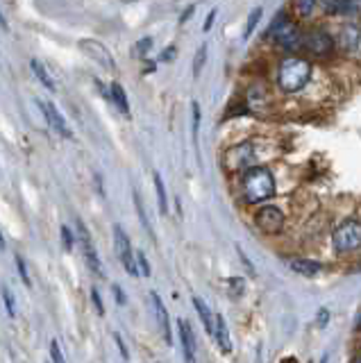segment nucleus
Segmentation results:
<instances>
[{
	"label": "nucleus",
	"mask_w": 361,
	"mask_h": 363,
	"mask_svg": "<svg viewBox=\"0 0 361 363\" xmlns=\"http://www.w3.org/2000/svg\"><path fill=\"white\" fill-rule=\"evenodd\" d=\"M275 193V177L264 166H252L243 172V195L250 205L264 202Z\"/></svg>",
	"instance_id": "obj_1"
},
{
	"label": "nucleus",
	"mask_w": 361,
	"mask_h": 363,
	"mask_svg": "<svg viewBox=\"0 0 361 363\" xmlns=\"http://www.w3.org/2000/svg\"><path fill=\"white\" fill-rule=\"evenodd\" d=\"M309 77H311V64L307 59L288 57L279 64L277 82L284 94H295V91H300L307 82H309Z\"/></svg>",
	"instance_id": "obj_2"
},
{
	"label": "nucleus",
	"mask_w": 361,
	"mask_h": 363,
	"mask_svg": "<svg viewBox=\"0 0 361 363\" xmlns=\"http://www.w3.org/2000/svg\"><path fill=\"white\" fill-rule=\"evenodd\" d=\"M268 36H273V39L279 43V45H284V48H300L302 45V34L297 32V27L288 21V16L284 12H279L275 16V21L273 25H270V30H268Z\"/></svg>",
	"instance_id": "obj_3"
},
{
	"label": "nucleus",
	"mask_w": 361,
	"mask_h": 363,
	"mask_svg": "<svg viewBox=\"0 0 361 363\" xmlns=\"http://www.w3.org/2000/svg\"><path fill=\"white\" fill-rule=\"evenodd\" d=\"M332 243L339 252H352L361 248V223L359 221L341 223L332 234Z\"/></svg>",
	"instance_id": "obj_4"
},
{
	"label": "nucleus",
	"mask_w": 361,
	"mask_h": 363,
	"mask_svg": "<svg viewBox=\"0 0 361 363\" xmlns=\"http://www.w3.org/2000/svg\"><path fill=\"white\" fill-rule=\"evenodd\" d=\"M114 245H116V254H119V259H121V263L125 266V270H128L132 277H137V275H139L137 254L132 252L130 239L125 236V232L121 230L119 225H114Z\"/></svg>",
	"instance_id": "obj_5"
},
{
	"label": "nucleus",
	"mask_w": 361,
	"mask_h": 363,
	"mask_svg": "<svg viewBox=\"0 0 361 363\" xmlns=\"http://www.w3.org/2000/svg\"><path fill=\"white\" fill-rule=\"evenodd\" d=\"M302 48L311 54V57H327L334 48V41L327 32L323 30H311L302 36Z\"/></svg>",
	"instance_id": "obj_6"
},
{
	"label": "nucleus",
	"mask_w": 361,
	"mask_h": 363,
	"mask_svg": "<svg viewBox=\"0 0 361 363\" xmlns=\"http://www.w3.org/2000/svg\"><path fill=\"white\" fill-rule=\"evenodd\" d=\"M255 225L264 234H277V232H282V227H284V214L279 212L277 207L266 205L255 214Z\"/></svg>",
	"instance_id": "obj_7"
},
{
	"label": "nucleus",
	"mask_w": 361,
	"mask_h": 363,
	"mask_svg": "<svg viewBox=\"0 0 361 363\" xmlns=\"http://www.w3.org/2000/svg\"><path fill=\"white\" fill-rule=\"evenodd\" d=\"M252 161H255V152H252L250 143L237 145V148H230L228 154H225V168L230 172L234 170H250Z\"/></svg>",
	"instance_id": "obj_8"
},
{
	"label": "nucleus",
	"mask_w": 361,
	"mask_h": 363,
	"mask_svg": "<svg viewBox=\"0 0 361 363\" xmlns=\"http://www.w3.org/2000/svg\"><path fill=\"white\" fill-rule=\"evenodd\" d=\"M75 227H78V239H80V245H82V252H84L87 266L94 270V275H98V277H105L103 266H101V259H98V252H96V248H94L91 239H89V232H87L84 223L80 221V218L75 221Z\"/></svg>",
	"instance_id": "obj_9"
},
{
	"label": "nucleus",
	"mask_w": 361,
	"mask_h": 363,
	"mask_svg": "<svg viewBox=\"0 0 361 363\" xmlns=\"http://www.w3.org/2000/svg\"><path fill=\"white\" fill-rule=\"evenodd\" d=\"M80 48H82L87 54H89V59H96L98 64H101L103 68H110L114 71L116 68V64H114V57H112V52L105 48V45L101 41H94V39H84V41H80Z\"/></svg>",
	"instance_id": "obj_10"
},
{
	"label": "nucleus",
	"mask_w": 361,
	"mask_h": 363,
	"mask_svg": "<svg viewBox=\"0 0 361 363\" xmlns=\"http://www.w3.org/2000/svg\"><path fill=\"white\" fill-rule=\"evenodd\" d=\"M39 105H41V109H43V116H46L48 125L52 127V132L61 134L64 139H71V136H73V132H71V127H68V123H66L64 114H59L57 105H55V103H39Z\"/></svg>",
	"instance_id": "obj_11"
},
{
	"label": "nucleus",
	"mask_w": 361,
	"mask_h": 363,
	"mask_svg": "<svg viewBox=\"0 0 361 363\" xmlns=\"http://www.w3.org/2000/svg\"><path fill=\"white\" fill-rule=\"evenodd\" d=\"M150 299H152V309H155V316H157V325H159L161 339L166 341V345H173V334H170V320H168V311H166L164 302H161L155 290L150 293Z\"/></svg>",
	"instance_id": "obj_12"
},
{
	"label": "nucleus",
	"mask_w": 361,
	"mask_h": 363,
	"mask_svg": "<svg viewBox=\"0 0 361 363\" xmlns=\"http://www.w3.org/2000/svg\"><path fill=\"white\" fill-rule=\"evenodd\" d=\"M179 343H182V352H184V363H196V339L193 332L189 327L186 320H179Z\"/></svg>",
	"instance_id": "obj_13"
},
{
	"label": "nucleus",
	"mask_w": 361,
	"mask_h": 363,
	"mask_svg": "<svg viewBox=\"0 0 361 363\" xmlns=\"http://www.w3.org/2000/svg\"><path fill=\"white\" fill-rule=\"evenodd\" d=\"M214 339L219 343V348L223 354L232 352V341H230V332H228V323L221 313H216V329H214Z\"/></svg>",
	"instance_id": "obj_14"
},
{
	"label": "nucleus",
	"mask_w": 361,
	"mask_h": 363,
	"mask_svg": "<svg viewBox=\"0 0 361 363\" xmlns=\"http://www.w3.org/2000/svg\"><path fill=\"white\" fill-rule=\"evenodd\" d=\"M323 9L325 14L332 16H348L355 12V0H323Z\"/></svg>",
	"instance_id": "obj_15"
},
{
	"label": "nucleus",
	"mask_w": 361,
	"mask_h": 363,
	"mask_svg": "<svg viewBox=\"0 0 361 363\" xmlns=\"http://www.w3.org/2000/svg\"><path fill=\"white\" fill-rule=\"evenodd\" d=\"M288 268L297 272V275H304V277H314V275H318V272H323L321 263L309 261V259H291L288 261Z\"/></svg>",
	"instance_id": "obj_16"
},
{
	"label": "nucleus",
	"mask_w": 361,
	"mask_h": 363,
	"mask_svg": "<svg viewBox=\"0 0 361 363\" xmlns=\"http://www.w3.org/2000/svg\"><path fill=\"white\" fill-rule=\"evenodd\" d=\"M193 306H196V311H198V318H200V323H202V327H205V332L209 334V336H214V320L216 318L212 316V311H209V306L205 304V299H200V297H193Z\"/></svg>",
	"instance_id": "obj_17"
},
{
	"label": "nucleus",
	"mask_w": 361,
	"mask_h": 363,
	"mask_svg": "<svg viewBox=\"0 0 361 363\" xmlns=\"http://www.w3.org/2000/svg\"><path fill=\"white\" fill-rule=\"evenodd\" d=\"M341 45L346 50H357L359 48V45H361V32L357 30V27L348 25L346 30L341 32Z\"/></svg>",
	"instance_id": "obj_18"
},
{
	"label": "nucleus",
	"mask_w": 361,
	"mask_h": 363,
	"mask_svg": "<svg viewBox=\"0 0 361 363\" xmlns=\"http://www.w3.org/2000/svg\"><path fill=\"white\" fill-rule=\"evenodd\" d=\"M30 68L34 71V75L39 77V82H41V84L46 87L48 91H55V89H57V87H55V80L50 77V73L46 71V66H43V64H41L39 59H32V61H30Z\"/></svg>",
	"instance_id": "obj_19"
},
{
	"label": "nucleus",
	"mask_w": 361,
	"mask_h": 363,
	"mask_svg": "<svg viewBox=\"0 0 361 363\" xmlns=\"http://www.w3.org/2000/svg\"><path fill=\"white\" fill-rule=\"evenodd\" d=\"M110 98L114 100L116 107H119L125 116H130V105H128V98H125V91H123L121 84H112V96Z\"/></svg>",
	"instance_id": "obj_20"
},
{
	"label": "nucleus",
	"mask_w": 361,
	"mask_h": 363,
	"mask_svg": "<svg viewBox=\"0 0 361 363\" xmlns=\"http://www.w3.org/2000/svg\"><path fill=\"white\" fill-rule=\"evenodd\" d=\"M155 191H157V202H159V212L166 214L168 212V198H166V186L161 182V175L155 172Z\"/></svg>",
	"instance_id": "obj_21"
},
{
	"label": "nucleus",
	"mask_w": 361,
	"mask_h": 363,
	"mask_svg": "<svg viewBox=\"0 0 361 363\" xmlns=\"http://www.w3.org/2000/svg\"><path fill=\"white\" fill-rule=\"evenodd\" d=\"M59 232H61V245H64V250L71 252L73 250V245H75V236L73 232H71V227L68 225H61L59 227Z\"/></svg>",
	"instance_id": "obj_22"
},
{
	"label": "nucleus",
	"mask_w": 361,
	"mask_h": 363,
	"mask_svg": "<svg viewBox=\"0 0 361 363\" xmlns=\"http://www.w3.org/2000/svg\"><path fill=\"white\" fill-rule=\"evenodd\" d=\"M134 205H137V212H139V218H141V223H143V227H146V232L150 234V239H155V232H152V225H150V221H148V216H146V212H143V207H141V200H139V195L134 193Z\"/></svg>",
	"instance_id": "obj_23"
},
{
	"label": "nucleus",
	"mask_w": 361,
	"mask_h": 363,
	"mask_svg": "<svg viewBox=\"0 0 361 363\" xmlns=\"http://www.w3.org/2000/svg\"><path fill=\"white\" fill-rule=\"evenodd\" d=\"M314 7H316V0H295V9L300 16H311Z\"/></svg>",
	"instance_id": "obj_24"
},
{
	"label": "nucleus",
	"mask_w": 361,
	"mask_h": 363,
	"mask_svg": "<svg viewBox=\"0 0 361 363\" xmlns=\"http://www.w3.org/2000/svg\"><path fill=\"white\" fill-rule=\"evenodd\" d=\"M205 59H207V43L200 45V50L196 52V61H193V75H198V73L202 71L205 66Z\"/></svg>",
	"instance_id": "obj_25"
},
{
	"label": "nucleus",
	"mask_w": 361,
	"mask_h": 363,
	"mask_svg": "<svg viewBox=\"0 0 361 363\" xmlns=\"http://www.w3.org/2000/svg\"><path fill=\"white\" fill-rule=\"evenodd\" d=\"M259 18H261V7H257L255 12H252V14L248 16V25H246V32H243V36H246V39H248V36L252 34V30H255V27H257Z\"/></svg>",
	"instance_id": "obj_26"
},
{
	"label": "nucleus",
	"mask_w": 361,
	"mask_h": 363,
	"mask_svg": "<svg viewBox=\"0 0 361 363\" xmlns=\"http://www.w3.org/2000/svg\"><path fill=\"white\" fill-rule=\"evenodd\" d=\"M137 268H139V275L150 277V266H148V259L143 252H137Z\"/></svg>",
	"instance_id": "obj_27"
},
{
	"label": "nucleus",
	"mask_w": 361,
	"mask_h": 363,
	"mask_svg": "<svg viewBox=\"0 0 361 363\" xmlns=\"http://www.w3.org/2000/svg\"><path fill=\"white\" fill-rule=\"evenodd\" d=\"M50 357H52V363H66L64 361V354H61V348L57 341L50 343Z\"/></svg>",
	"instance_id": "obj_28"
},
{
	"label": "nucleus",
	"mask_w": 361,
	"mask_h": 363,
	"mask_svg": "<svg viewBox=\"0 0 361 363\" xmlns=\"http://www.w3.org/2000/svg\"><path fill=\"white\" fill-rule=\"evenodd\" d=\"M3 297H5V306H7V313L12 318H16V309H14V299H12V293L7 288H3Z\"/></svg>",
	"instance_id": "obj_29"
},
{
	"label": "nucleus",
	"mask_w": 361,
	"mask_h": 363,
	"mask_svg": "<svg viewBox=\"0 0 361 363\" xmlns=\"http://www.w3.org/2000/svg\"><path fill=\"white\" fill-rule=\"evenodd\" d=\"M91 299H94V306H96V313L103 316L105 313V306H103V299H101V293H98L96 288H91Z\"/></svg>",
	"instance_id": "obj_30"
},
{
	"label": "nucleus",
	"mask_w": 361,
	"mask_h": 363,
	"mask_svg": "<svg viewBox=\"0 0 361 363\" xmlns=\"http://www.w3.org/2000/svg\"><path fill=\"white\" fill-rule=\"evenodd\" d=\"M16 266H19V272H21V277H23V281H25V286H32V284H30V277H28V270H25V263H23L21 257H16Z\"/></svg>",
	"instance_id": "obj_31"
},
{
	"label": "nucleus",
	"mask_w": 361,
	"mask_h": 363,
	"mask_svg": "<svg viewBox=\"0 0 361 363\" xmlns=\"http://www.w3.org/2000/svg\"><path fill=\"white\" fill-rule=\"evenodd\" d=\"M114 341H116V345H119V350H121V354H123V359H128V348H125V345H123L121 334H116V332H114Z\"/></svg>",
	"instance_id": "obj_32"
},
{
	"label": "nucleus",
	"mask_w": 361,
	"mask_h": 363,
	"mask_svg": "<svg viewBox=\"0 0 361 363\" xmlns=\"http://www.w3.org/2000/svg\"><path fill=\"white\" fill-rule=\"evenodd\" d=\"M327 323H330V311L327 309H321L318 311V327H325Z\"/></svg>",
	"instance_id": "obj_33"
},
{
	"label": "nucleus",
	"mask_w": 361,
	"mask_h": 363,
	"mask_svg": "<svg viewBox=\"0 0 361 363\" xmlns=\"http://www.w3.org/2000/svg\"><path fill=\"white\" fill-rule=\"evenodd\" d=\"M114 295H116V304L123 306L125 304V295H123V290L119 286H114Z\"/></svg>",
	"instance_id": "obj_34"
},
{
	"label": "nucleus",
	"mask_w": 361,
	"mask_h": 363,
	"mask_svg": "<svg viewBox=\"0 0 361 363\" xmlns=\"http://www.w3.org/2000/svg\"><path fill=\"white\" fill-rule=\"evenodd\" d=\"M214 18H216V9H212L209 16H207V21H205V30H212V25H214Z\"/></svg>",
	"instance_id": "obj_35"
},
{
	"label": "nucleus",
	"mask_w": 361,
	"mask_h": 363,
	"mask_svg": "<svg viewBox=\"0 0 361 363\" xmlns=\"http://www.w3.org/2000/svg\"><path fill=\"white\" fill-rule=\"evenodd\" d=\"M150 45H152V39H141L139 50H141V52H146V50H150Z\"/></svg>",
	"instance_id": "obj_36"
},
{
	"label": "nucleus",
	"mask_w": 361,
	"mask_h": 363,
	"mask_svg": "<svg viewBox=\"0 0 361 363\" xmlns=\"http://www.w3.org/2000/svg\"><path fill=\"white\" fill-rule=\"evenodd\" d=\"M355 363H361V354H359V357H357V361Z\"/></svg>",
	"instance_id": "obj_37"
},
{
	"label": "nucleus",
	"mask_w": 361,
	"mask_h": 363,
	"mask_svg": "<svg viewBox=\"0 0 361 363\" xmlns=\"http://www.w3.org/2000/svg\"><path fill=\"white\" fill-rule=\"evenodd\" d=\"M321 363H327V357H325V359H323V361H321Z\"/></svg>",
	"instance_id": "obj_38"
}]
</instances>
